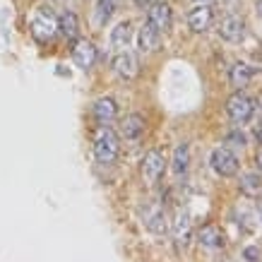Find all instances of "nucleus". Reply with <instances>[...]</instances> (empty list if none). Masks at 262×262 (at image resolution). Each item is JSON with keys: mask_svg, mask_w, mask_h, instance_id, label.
<instances>
[{"mask_svg": "<svg viewBox=\"0 0 262 262\" xmlns=\"http://www.w3.org/2000/svg\"><path fill=\"white\" fill-rule=\"evenodd\" d=\"M120 154V140L111 127H101L94 137V157L99 164H113Z\"/></svg>", "mask_w": 262, "mask_h": 262, "instance_id": "obj_1", "label": "nucleus"}, {"mask_svg": "<svg viewBox=\"0 0 262 262\" xmlns=\"http://www.w3.org/2000/svg\"><path fill=\"white\" fill-rule=\"evenodd\" d=\"M226 113L231 116V120H233V123H246V120L253 118L255 101L238 89L236 94L229 96V101H226Z\"/></svg>", "mask_w": 262, "mask_h": 262, "instance_id": "obj_2", "label": "nucleus"}, {"mask_svg": "<svg viewBox=\"0 0 262 262\" xmlns=\"http://www.w3.org/2000/svg\"><path fill=\"white\" fill-rule=\"evenodd\" d=\"M209 164H212V168H214V173L224 176V178L238 173V157H236L229 147H216V149H212V154H209Z\"/></svg>", "mask_w": 262, "mask_h": 262, "instance_id": "obj_3", "label": "nucleus"}, {"mask_svg": "<svg viewBox=\"0 0 262 262\" xmlns=\"http://www.w3.org/2000/svg\"><path fill=\"white\" fill-rule=\"evenodd\" d=\"M56 32H58V22L53 19V15L48 10H39L32 17V36L39 43H48V41L56 36Z\"/></svg>", "mask_w": 262, "mask_h": 262, "instance_id": "obj_4", "label": "nucleus"}, {"mask_svg": "<svg viewBox=\"0 0 262 262\" xmlns=\"http://www.w3.org/2000/svg\"><path fill=\"white\" fill-rule=\"evenodd\" d=\"M164 168H166V159H164V154L157 149H151L144 154L142 159V176L147 183H157L164 176Z\"/></svg>", "mask_w": 262, "mask_h": 262, "instance_id": "obj_5", "label": "nucleus"}, {"mask_svg": "<svg viewBox=\"0 0 262 262\" xmlns=\"http://www.w3.org/2000/svg\"><path fill=\"white\" fill-rule=\"evenodd\" d=\"M219 36L224 41H231V43H236L246 36V22L241 19L238 15H226L219 22Z\"/></svg>", "mask_w": 262, "mask_h": 262, "instance_id": "obj_6", "label": "nucleus"}, {"mask_svg": "<svg viewBox=\"0 0 262 262\" xmlns=\"http://www.w3.org/2000/svg\"><path fill=\"white\" fill-rule=\"evenodd\" d=\"M72 60H75V65H77V68L89 70V68L96 63V48H94V43H92V41H87V39H77V41H75V46H72Z\"/></svg>", "mask_w": 262, "mask_h": 262, "instance_id": "obj_7", "label": "nucleus"}, {"mask_svg": "<svg viewBox=\"0 0 262 262\" xmlns=\"http://www.w3.org/2000/svg\"><path fill=\"white\" fill-rule=\"evenodd\" d=\"M171 19H173V15H171V8H168L166 3H151L149 10H147V22L154 29H159V32L171 27Z\"/></svg>", "mask_w": 262, "mask_h": 262, "instance_id": "obj_8", "label": "nucleus"}, {"mask_svg": "<svg viewBox=\"0 0 262 262\" xmlns=\"http://www.w3.org/2000/svg\"><path fill=\"white\" fill-rule=\"evenodd\" d=\"M198 241H200V246L209 248V250H216V248H224L226 236H224V231L219 229L216 224H205V226L198 231Z\"/></svg>", "mask_w": 262, "mask_h": 262, "instance_id": "obj_9", "label": "nucleus"}, {"mask_svg": "<svg viewBox=\"0 0 262 262\" xmlns=\"http://www.w3.org/2000/svg\"><path fill=\"white\" fill-rule=\"evenodd\" d=\"M113 70L118 72L123 80H133V77H137V72H140V65H137V58L133 53L123 51V53H118V56L113 58Z\"/></svg>", "mask_w": 262, "mask_h": 262, "instance_id": "obj_10", "label": "nucleus"}, {"mask_svg": "<svg viewBox=\"0 0 262 262\" xmlns=\"http://www.w3.org/2000/svg\"><path fill=\"white\" fill-rule=\"evenodd\" d=\"M209 24H212V8L198 3V5L190 10V15H188V27H190L192 32L200 34V32H205Z\"/></svg>", "mask_w": 262, "mask_h": 262, "instance_id": "obj_11", "label": "nucleus"}, {"mask_svg": "<svg viewBox=\"0 0 262 262\" xmlns=\"http://www.w3.org/2000/svg\"><path fill=\"white\" fill-rule=\"evenodd\" d=\"M159 41H161V32L159 29H154L149 22L144 24L140 34H137V46L142 53H151V51H157L159 48Z\"/></svg>", "mask_w": 262, "mask_h": 262, "instance_id": "obj_12", "label": "nucleus"}, {"mask_svg": "<svg viewBox=\"0 0 262 262\" xmlns=\"http://www.w3.org/2000/svg\"><path fill=\"white\" fill-rule=\"evenodd\" d=\"M116 116H118V106H116V101H113L111 96H101L94 103V118L99 123H111Z\"/></svg>", "mask_w": 262, "mask_h": 262, "instance_id": "obj_13", "label": "nucleus"}, {"mask_svg": "<svg viewBox=\"0 0 262 262\" xmlns=\"http://www.w3.org/2000/svg\"><path fill=\"white\" fill-rule=\"evenodd\" d=\"M58 32L68 36V39H77V34H80V19L75 12H63L60 19H58Z\"/></svg>", "mask_w": 262, "mask_h": 262, "instance_id": "obj_14", "label": "nucleus"}, {"mask_svg": "<svg viewBox=\"0 0 262 262\" xmlns=\"http://www.w3.org/2000/svg\"><path fill=\"white\" fill-rule=\"evenodd\" d=\"M120 0H96L94 3V24L96 27H103V24L111 19L113 10L118 5Z\"/></svg>", "mask_w": 262, "mask_h": 262, "instance_id": "obj_15", "label": "nucleus"}, {"mask_svg": "<svg viewBox=\"0 0 262 262\" xmlns=\"http://www.w3.org/2000/svg\"><path fill=\"white\" fill-rule=\"evenodd\" d=\"M142 133H144V118L142 116H137V113L125 116V120H123V135H125V140H137Z\"/></svg>", "mask_w": 262, "mask_h": 262, "instance_id": "obj_16", "label": "nucleus"}, {"mask_svg": "<svg viewBox=\"0 0 262 262\" xmlns=\"http://www.w3.org/2000/svg\"><path fill=\"white\" fill-rule=\"evenodd\" d=\"M253 75H255V68H250V65H246V63H236L233 68H231L229 77H231V84L241 89L253 80Z\"/></svg>", "mask_w": 262, "mask_h": 262, "instance_id": "obj_17", "label": "nucleus"}, {"mask_svg": "<svg viewBox=\"0 0 262 262\" xmlns=\"http://www.w3.org/2000/svg\"><path fill=\"white\" fill-rule=\"evenodd\" d=\"M173 236L178 243H183V246L190 241V216H188V212H178V214H176Z\"/></svg>", "mask_w": 262, "mask_h": 262, "instance_id": "obj_18", "label": "nucleus"}, {"mask_svg": "<svg viewBox=\"0 0 262 262\" xmlns=\"http://www.w3.org/2000/svg\"><path fill=\"white\" fill-rule=\"evenodd\" d=\"M130 36H133L130 22H118V24H116V27L111 29V46L116 48V51L125 48V46H127V41H130Z\"/></svg>", "mask_w": 262, "mask_h": 262, "instance_id": "obj_19", "label": "nucleus"}, {"mask_svg": "<svg viewBox=\"0 0 262 262\" xmlns=\"http://www.w3.org/2000/svg\"><path fill=\"white\" fill-rule=\"evenodd\" d=\"M241 192L248 195V198H257L262 192V178L260 173H243L241 176Z\"/></svg>", "mask_w": 262, "mask_h": 262, "instance_id": "obj_20", "label": "nucleus"}, {"mask_svg": "<svg viewBox=\"0 0 262 262\" xmlns=\"http://www.w3.org/2000/svg\"><path fill=\"white\" fill-rule=\"evenodd\" d=\"M188 164H190V151H188V144L181 142L173 149V171L178 176L188 171Z\"/></svg>", "mask_w": 262, "mask_h": 262, "instance_id": "obj_21", "label": "nucleus"}, {"mask_svg": "<svg viewBox=\"0 0 262 262\" xmlns=\"http://www.w3.org/2000/svg\"><path fill=\"white\" fill-rule=\"evenodd\" d=\"M147 229L154 231V233H166V216H164V212H159V209H154V212H149V216H147Z\"/></svg>", "mask_w": 262, "mask_h": 262, "instance_id": "obj_22", "label": "nucleus"}, {"mask_svg": "<svg viewBox=\"0 0 262 262\" xmlns=\"http://www.w3.org/2000/svg\"><path fill=\"white\" fill-rule=\"evenodd\" d=\"M226 144H233V147H243V144H246V135H243L241 130H231L229 135H226Z\"/></svg>", "mask_w": 262, "mask_h": 262, "instance_id": "obj_23", "label": "nucleus"}, {"mask_svg": "<svg viewBox=\"0 0 262 262\" xmlns=\"http://www.w3.org/2000/svg\"><path fill=\"white\" fill-rule=\"evenodd\" d=\"M243 257H246L248 262H260L262 260V250L257 246H248L246 250H243Z\"/></svg>", "mask_w": 262, "mask_h": 262, "instance_id": "obj_24", "label": "nucleus"}, {"mask_svg": "<svg viewBox=\"0 0 262 262\" xmlns=\"http://www.w3.org/2000/svg\"><path fill=\"white\" fill-rule=\"evenodd\" d=\"M255 161H257V168H260V173H262V151L255 157Z\"/></svg>", "mask_w": 262, "mask_h": 262, "instance_id": "obj_25", "label": "nucleus"}, {"mask_svg": "<svg viewBox=\"0 0 262 262\" xmlns=\"http://www.w3.org/2000/svg\"><path fill=\"white\" fill-rule=\"evenodd\" d=\"M257 15L262 17V0H257Z\"/></svg>", "mask_w": 262, "mask_h": 262, "instance_id": "obj_26", "label": "nucleus"}, {"mask_svg": "<svg viewBox=\"0 0 262 262\" xmlns=\"http://www.w3.org/2000/svg\"><path fill=\"white\" fill-rule=\"evenodd\" d=\"M257 142L262 144V127H260V130H257Z\"/></svg>", "mask_w": 262, "mask_h": 262, "instance_id": "obj_27", "label": "nucleus"}, {"mask_svg": "<svg viewBox=\"0 0 262 262\" xmlns=\"http://www.w3.org/2000/svg\"><path fill=\"white\" fill-rule=\"evenodd\" d=\"M195 3H202V5H209L212 0H195Z\"/></svg>", "mask_w": 262, "mask_h": 262, "instance_id": "obj_28", "label": "nucleus"}, {"mask_svg": "<svg viewBox=\"0 0 262 262\" xmlns=\"http://www.w3.org/2000/svg\"><path fill=\"white\" fill-rule=\"evenodd\" d=\"M260 219H262V205H260Z\"/></svg>", "mask_w": 262, "mask_h": 262, "instance_id": "obj_29", "label": "nucleus"}, {"mask_svg": "<svg viewBox=\"0 0 262 262\" xmlns=\"http://www.w3.org/2000/svg\"><path fill=\"white\" fill-rule=\"evenodd\" d=\"M224 262H231V260H224Z\"/></svg>", "mask_w": 262, "mask_h": 262, "instance_id": "obj_30", "label": "nucleus"}]
</instances>
